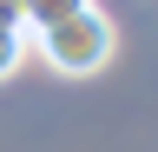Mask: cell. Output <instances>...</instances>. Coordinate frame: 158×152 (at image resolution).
Returning <instances> with one entry per match:
<instances>
[{
    "label": "cell",
    "instance_id": "obj_1",
    "mask_svg": "<svg viewBox=\"0 0 158 152\" xmlns=\"http://www.w3.org/2000/svg\"><path fill=\"white\" fill-rule=\"evenodd\" d=\"M112 46H118V33H112V20L92 7V0H86L79 13H66L59 27L40 33L46 66H53V73H73V80H79V73H99V66L112 60Z\"/></svg>",
    "mask_w": 158,
    "mask_h": 152
},
{
    "label": "cell",
    "instance_id": "obj_2",
    "mask_svg": "<svg viewBox=\"0 0 158 152\" xmlns=\"http://www.w3.org/2000/svg\"><path fill=\"white\" fill-rule=\"evenodd\" d=\"M86 0H20V27H33V33H46V27H59L66 13H79Z\"/></svg>",
    "mask_w": 158,
    "mask_h": 152
},
{
    "label": "cell",
    "instance_id": "obj_3",
    "mask_svg": "<svg viewBox=\"0 0 158 152\" xmlns=\"http://www.w3.org/2000/svg\"><path fill=\"white\" fill-rule=\"evenodd\" d=\"M20 60H27V33H20V27H0V80H7Z\"/></svg>",
    "mask_w": 158,
    "mask_h": 152
},
{
    "label": "cell",
    "instance_id": "obj_4",
    "mask_svg": "<svg viewBox=\"0 0 158 152\" xmlns=\"http://www.w3.org/2000/svg\"><path fill=\"white\" fill-rule=\"evenodd\" d=\"M0 27H20V0H0ZM27 33V27H20Z\"/></svg>",
    "mask_w": 158,
    "mask_h": 152
}]
</instances>
